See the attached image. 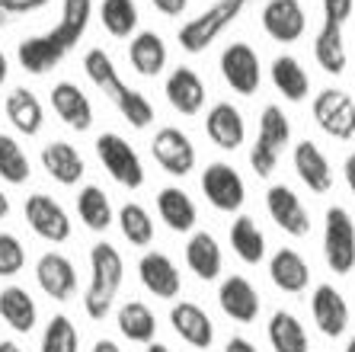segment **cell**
Instances as JSON below:
<instances>
[{
  "label": "cell",
  "mask_w": 355,
  "mask_h": 352,
  "mask_svg": "<svg viewBox=\"0 0 355 352\" xmlns=\"http://www.w3.org/2000/svg\"><path fill=\"white\" fill-rule=\"evenodd\" d=\"M116 221H119L122 237L132 246L144 250V246L154 244V234H157V228H154V215H150L141 202H125L116 212Z\"/></svg>",
  "instance_id": "cell-37"
},
{
  "label": "cell",
  "mask_w": 355,
  "mask_h": 352,
  "mask_svg": "<svg viewBox=\"0 0 355 352\" xmlns=\"http://www.w3.org/2000/svg\"><path fill=\"white\" fill-rule=\"evenodd\" d=\"M3 119L17 128V135L35 138L45 128V106L29 87H10L3 97Z\"/></svg>",
  "instance_id": "cell-24"
},
{
  "label": "cell",
  "mask_w": 355,
  "mask_h": 352,
  "mask_svg": "<svg viewBox=\"0 0 355 352\" xmlns=\"http://www.w3.org/2000/svg\"><path fill=\"white\" fill-rule=\"evenodd\" d=\"M224 83L231 87L237 97H257L259 83H263V67H259V55L250 42H231L218 58Z\"/></svg>",
  "instance_id": "cell-11"
},
{
  "label": "cell",
  "mask_w": 355,
  "mask_h": 352,
  "mask_svg": "<svg viewBox=\"0 0 355 352\" xmlns=\"http://www.w3.org/2000/svg\"><path fill=\"white\" fill-rule=\"evenodd\" d=\"M269 81L272 87L288 99V103H304L311 97V77H307L304 65L297 61L295 55H279L272 58V67H269Z\"/></svg>",
  "instance_id": "cell-33"
},
{
  "label": "cell",
  "mask_w": 355,
  "mask_h": 352,
  "mask_svg": "<svg viewBox=\"0 0 355 352\" xmlns=\"http://www.w3.org/2000/svg\"><path fill=\"white\" fill-rule=\"evenodd\" d=\"M93 19V0H61L58 23L17 45V65L26 74L45 77L64 65V58L80 45Z\"/></svg>",
  "instance_id": "cell-1"
},
{
  "label": "cell",
  "mask_w": 355,
  "mask_h": 352,
  "mask_svg": "<svg viewBox=\"0 0 355 352\" xmlns=\"http://www.w3.org/2000/svg\"><path fill=\"white\" fill-rule=\"evenodd\" d=\"M150 157L157 160V167L166 176L182 180V176H189V173L196 170L198 154H196L192 138L182 128H176V125H160V128L154 131V138H150Z\"/></svg>",
  "instance_id": "cell-10"
},
{
  "label": "cell",
  "mask_w": 355,
  "mask_h": 352,
  "mask_svg": "<svg viewBox=\"0 0 355 352\" xmlns=\"http://www.w3.org/2000/svg\"><path fill=\"white\" fill-rule=\"evenodd\" d=\"M96 17H99V26L112 39H132L141 23V13L135 0H99Z\"/></svg>",
  "instance_id": "cell-36"
},
{
  "label": "cell",
  "mask_w": 355,
  "mask_h": 352,
  "mask_svg": "<svg viewBox=\"0 0 355 352\" xmlns=\"http://www.w3.org/2000/svg\"><path fill=\"white\" fill-rule=\"evenodd\" d=\"M10 212H13V205H10V196L3 192V189H0V221H3V218H10Z\"/></svg>",
  "instance_id": "cell-49"
},
{
  "label": "cell",
  "mask_w": 355,
  "mask_h": 352,
  "mask_svg": "<svg viewBox=\"0 0 355 352\" xmlns=\"http://www.w3.org/2000/svg\"><path fill=\"white\" fill-rule=\"evenodd\" d=\"M0 320L17 336L33 333L39 327V304L23 285H3L0 288Z\"/></svg>",
  "instance_id": "cell-30"
},
{
  "label": "cell",
  "mask_w": 355,
  "mask_h": 352,
  "mask_svg": "<svg viewBox=\"0 0 355 352\" xmlns=\"http://www.w3.org/2000/svg\"><path fill=\"white\" fill-rule=\"evenodd\" d=\"M288 141H291V122H288V115H285V109L275 106V103L263 106L257 141L250 148V167H253V173H257L259 180H269L275 173L282 154L288 148Z\"/></svg>",
  "instance_id": "cell-5"
},
{
  "label": "cell",
  "mask_w": 355,
  "mask_h": 352,
  "mask_svg": "<svg viewBox=\"0 0 355 352\" xmlns=\"http://www.w3.org/2000/svg\"><path fill=\"white\" fill-rule=\"evenodd\" d=\"M218 308H221L234 324H253V320L259 317L263 301H259L257 285H253L247 276H237V272H234V276H227L221 285H218Z\"/></svg>",
  "instance_id": "cell-22"
},
{
  "label": "cell",
  "mask_w": 355,
  "mask_h": 352,
  "mask_svg": "<svg viewBox=\"0 0 355 352\" xmlns=\"http://www.w3.org/2000/svg\"><path fill=\"white\" fill-rule=\"evenodd\" d=\"M164 97L180 115H198L208 103V87H205V81H202V74H198L196 67L180 65L166 74Z\"/></svg>",
  "instance_id": "cell-16"
},
{
  "label": "cell",
  "mask_w": 355,
  "mask_h": 352,
  "mask_svg": "<svg viewBox=\"0 0 355 352\" xmlns=\"http://www.w3.org/2000/svg\"><path fill=\"white\" fill-rule=\"evenodd\" d=\"M198 189H202V196L205 202L215 208V212H224V215H237L247 202V183L234 170L231 164H224V160H211V164L202 170L198 176Z\"/></svg>",
  "instance_id": "cell-9"
},
{
  "label": "cell",
  "mask_w": 355,
  "mask_h": 352,
  "mask_svg": "<svg viewBox=\"0 0 355 352\" xmlns=\"http://www.w3.org/2000/svg\"><path fill=\"white\" fill-rule=\"evenodd\" d=\"M144 352H173V349H170L166 343H157V340H154V343H148V349Z\"/></svg>",
  "instance_id": "cell-51"
},
{
  "label": "cell",
  "mask_w": 355,
  "mask_h": 352,
  "mask_svg": "<svg viewBox=\"0 0 355 352\" xmlns=\"http://www.w3.org/2000/svg\"><path fill=\"white\" fill-rule=\"evenodd\" d=\"M3 10H7V17H29V13H39V10L51 7L55 0H0Z\"/></svg>",
  "instance_id": "cell-43"
},
{
  "label": "cell",
  "mask_w": 355,
  "mask_h": 352,
  "mask_svg": "<svg viewBox=\"0 0 355 352\" xmlns=\"http://www.w3.org/2000/svg\"><path fill=\"white\" fill-rule=\"evenodd\" d=\"M186 266L202 282H215L224 269V250L211 231H192L186 240Z\"/></svg>",
  "instance_id": "cell-29"
},
{
  "label": "cell",
  "mask_w": 355,
  "mask_h": 352,
  "mask_svg": "<svg viewBox=\"0 0 355 352\" xmlns=\"http://www.w3.org/2000/svg\"><path fill=\"white\" fill-rule=\"evenodd\" d=\"M35 282L51 301L67 304L80 295V276L71 256H64L61 250H45L35 260Z\"/></svg>",
  "instance_id": "cell-12"
},
{
  "label": "cell",
  "mask_w": 355,
  "mask_h": 352,
  "mask_svg": "<svg viewBox=\"0 0 355 352\" xmlns=\"http://www.w3.org/2000/svg\"><path fill=\"white\" fill-rule=\"evenodd\" d=\"M39 352H80V330L67 314H51L42 327Z\"/></svg>",
  "instance_id": "cell-40"
},
{
  "label": "cell",
  "mask_w": 355,
  "mask_h": 352,
  "mask_svg": "<svg viewBox=\"0 0 355 352\" xmlns=\"http://www.w3.org/2000/svg\"><path fill=\"white\" fill-rule=\"evenodd\" d=\"M96 160L103 164V170L109 173V180L119 183L122 189H141L144 186V164H141L138 151L132 148V141L116 135V131H103L93 141Z\"/></svg>",
  "instance_id": "cell-6"
},
{
  "label": "cell",
  "mask_w": 355,
  "mask_h": 352,
  "mask_svg": "<svg viewBox=\"0 0 355 352\" xmlns=\"http://www.w3.org/2000/svg\"><path fill=\"white\" fill-rule=\"evenodd\" d=\"M266 212L275 221V228H282L288 237H307L311 234V215H307L301 196L285 183H275V186L266 189Z\"/></svg>",
  "instance_id": "cell-14"
},
{
  "label": "cell",
  "mask_w": 355,
  "mask_h": 352,
  "mask_svg": "<svg viewBox=\"0 0 355 352\" xmlns=\"http://www.w3.org/2000/svg\"><path fill=\"white\" fill-rule=\"evenodd\" d=\"M116 324H119V333L128 343H154L157 340V314H154L150 304L138 301V298L119 304Z\"/></svg>",
  "instance_id": "cell-32"
},
{
  "label": "cell",
  "mask_w": 355,
  "mask_h": 352,
  "mask_svg": "<svg viewBox=\"0 0 355 352\" xmlns=\"http://www.w3.org/2000/svg\"><path fill=\"white\" fill-rule=\"evenodd\" d=\"M227 240H231V250L237 253V260L257 266L266 256V234L259 231V224L250 218V215H237L231 221V231H227Z\"/></svg>",
  "instance_id": "cell-35"
},
{
  "label": "cell",
  "mask_w": 355,
  "mask_h": 352,
  "mask_svg": "<svg viewBox=\"0 0 355 352\" xmlns=\"http://www.w3.org/2000/svg\"><path fill=\"white\" fill-rule=\"evenodd\" d=\"M23 218L29 224V231L39 240H45V244L61 246L74 234V224H71L67 208L55 196H49V192H29L23 202Z\"/></svg>",
  "instance_id": "cell-7"
},
{
  "label": "cell",
  "mask_w": 355,
  "mask_h": 352,
  "mask_svg": "<svg viewBox=\"0 0 355 352\" xmlns=\"http://www.w3.org/2000/svg\"><path fill=\"white\" fill-rule=\"evenodd\" d=\"M250 3H253V0H215L211 7H205L202 13H196L192 19H186V23L180 26V33H176L180 49L186 51V55H202V51H208L211 42H215L224 29H231Z\"/></svg>",
  "instance_id": "cell-4"
},
{
  "label": "cell",
  "mask_w": 355,
  "mask_h": 352,
  "mask_svg": "<svg viewBox=\"0 0 355 352\" xmlns=\"http://www.w3.org/2000/svg\"><path fill=\"white\" fill-rule=\"evenodd\" d=\"M10 17H7V10H3V3H0V26H7Z\"/></svg>",
  "instance_id": "cell-52"
},
{
  "label": "cell",
  "mask_w": 355,
  "mask_h": 352,
  "mask_svg": "<svg viewBox=\"0 0 355 352\" xmlns=\"http://www.w3.org/2000/svg\"><path fill=\"white\" fill-rule=\"evenodd\" d=\"M157 215L160 221L166 224V228L173 231V234H192L198 224V205L196 199L186 192V189L180 186H164L157 192Z\"/></svg>",
  "instance_id": "cell-28"
},
{
  "label": "cell",
  "mask_w": 355,
  "mask_h": 352,
  "mask_svg": "<svg viewBox=\"0 0 355 352\" xmlns=\"http://www.w3.org/2000/svg\"><path fill=\"white\" fill-rule=\"evenodd\" d=\"M87 260H90V282L83 288V311L90 320H106L116 311L119 288L125 282V260L119 246L109 240H96Z\"/></svg>",
  "instance_id": "cell-3"
},
{
  "label": "cell",
  "mask_w": 355,
  "mask_h": 352,
  "mask_svg": "<svg viewBox=\"0 0 355 352\" xmlns=\"http://www.w3.org/2000/svg\"><path fill=\"white\" fill-rule=\"evenodd\" d=\"M323 260L336 276L355 269V221L343 205H330L323 215Z\"/></svg>",
  "instance_id": "cell-8"
},
{
  "label": "cell",
  "mask_w": 355,
  "mask_h": 352,
  "mask_svg": "<svg viewBox=\"0 0 355 352\" xmlns=\"http://www.w3.org/2000/svg\"><path fill=\"white\" fill-rule=\"evenodd\" d=\"M7 77H10V58H7V51L0 49V90H3Z\"/></svg>",
  "instance_id": "cell-48"
},
{
  "label": "cell",
  "mask_w": 355,
  "mask_h": 352,
  "mask_svg": "<svg viewBox=\"0 0 355 352\" xmlns=\"http://www.w3.org/2000/svg\"><path fill=\"white\" fill-rule=\"evenodd\" d=\"M90 352H122V346H119L116 340H106V336H103V340H96V343H93Z\"/></svg>",
  "instance_id": "cell-47"
},
{
  "label": "cell",
  "mask_w": 355,
  "mask_h": 352,
  "mask_svg": "<svg viewBox=\"0 0 355 352\" xmlns=\"http://www.w3.org/2000/svg\"><path fill=\"white\" fill-rule=\"evenodd\" d=\"M29 253H26V244L10 234V231H0V278H17L26 269Z\"/></svg>",
  "instance_id": "cell-41"
},
{
  "label": "cell",
  "mask_w": 355,
  "mask_h": 352,
  "mask_svg": "<svg viewBox=\"0 0 355 352\" xmlns=\"http://www.w3.org/2000/svg\"><path fill=\"white\" fill-rule=\"evenodd\" d=\"M266 35L279 45H295L307 29V13L301 0H266L263 13H259Z\"/></svg>",
  "instance_id": "cell-17"
},
{
  "label": "cell",
  "mask_w": 355,
  "mask_h": 352,
  "mask_svg": "<svg viewBox=\"0 0 355 352\" xmlns=\"http://www.w3.org/2000/svg\"><path fill=\"white\" fill-rule=\"evenodd\" d=\"M166 61H170V51H166V42L160 33L154 29H138V33L128 39V65L138 77H160L166 71Z\"/></svg>",
  "instance_id": "cell-25"
},
{
  "label": "cell",
  "mask_w": 355,
  "mask_h": 352,
  "mask_svg": "<svg viewBox=\"0 0 355 352\" xmlns=\"http://www.w3.org/2000/svg\"><path fill=\"white\" fill-rule=\"evenodd\" d=\"M355 10V0H323V26L320 29H336L343 33Z\"/></svg>",
  "instance_id": "cell-42"
},
{
  "label": "cell",
  "mask_w": 355,
  "mask_h": 352,
  "mask_svg": "<svg viewBox=\"0 0 355 352\" xmlns=\"http://www.w3.org/2000/svg\"><path fill=\"white\" fill-rule=\"evenodd\" d=\"M314 122L336 141L355 138V99L339 87H323L314 97Z\"/></svg>",
  "instance_id": "cell-13"
},
{
  "label": "cell",
  "mask_w": 355,
  "mask_h": 352,
  "mask_svg": "<svg viewBox=\"0 0 355 352\" xmlns=\"http://www.w3.org/2000/svg\"><path fill=\"white\" fill-rule=\"evenodd\" d=\"M269 278L272 285L285 295H301L311 285V266L295 246H279L272 256H269Z\"/></svg>",
  "instance_id": "cell-27"
},
{
  "label": "cell",
  "mask_w": 355,
  "mask_h": 352,
  "mask_svg": "<svg viewBox=\"0 0 355 352\" xmlns=\"http://www.w3.org/2000/svg\"><path fill=\"white\" fill-rule=\"evenodd\" d=\"M311 317H314V327L327 340H339L349 330V301L343 298V292L336 285L320 282L314 288V295H311Z\"/></svg>",
  "instance_id": "cell-20"
},
{
  "label": "cell",
  "mask_w": 355,
  "mask_h": 352,
  "mask_svg": "<svg viewBox=\"0 0 355 352\" xmlns=\"http://www.w3.org/2000/svg\"><path fill=\"white\" fill-rule=\"evenodd\" d=\"M343 180H346L349 192H352V196H355V151L346 157V164H343Z\"/></svg>",
  "instance_id": "cell-46"
},
{
  "label": "cell",
  "mask_w": 355,
  "mask_h": 352,
  "mask_svg": "<svg viewBox=\"0 0 355 352\" xmlns=\"http://www.w3.org/2000/svg\"><path fill=\"white\" fill-rule=\"evenodd\" d=\"M150 7L157 10L160 17L176 19V17H182V13L189 10V0H150Z\"/></svg>",
  "instance_id": "cell-44"
},
{
  "label": "cell",
  "mask_w": 355,
  "mask_h": 352,
  "mask_svg": "<svg viewBox=\"0 0 355 352\" xmlns=\"http://www.w3.org/2000/svg\"><path fill=\"white\" fill-rule=\"evenodd\" d=\"M291 164H295L297 180L304 183L311 192L323 196V192H330L333 189V167H330V160H327V154H323L311 138H304V141H297L295 144V151H291Z\"/></svg>",
  "instance_id": "cell-26"
},
{
  "label": "cell",
  "mask_w": 355,
  "mask_h": 352,
  "mask_svg": "<svg viewBox=\"0 0 355 352\" xmlns=\"http://www.w3.org/2000/svg\"><path fill=\"white\" fill-rule=\"evenodd\" d=\"M266 336L272 352H311V340H307L304 324L291 311H275L266 324Z\"/></svg>",
  "instance_id": "cell-34"
},
{
  "label": "cell",
  "mask_w": 355,
  "mask_h": 352,
  "mask_svg": "<svg viewBox=\"0 0 355 352\" xmlns=\"http://www.w3.org/2000/svg\"><path fill=\"white\" fill-rule=\"evenodd\" d=\"M138 278L144 292H150L160 301H173L182 292V272L173 260L160 250H148V253L138 260Z\"/></svg>",
  "instance_id": "cell-19"
},
{
  "label": "cell",
  "mask_w": 355,
  "mask_h": 352,
  "mask_svg": "<svg viewBox=\"0 0 355 352\" xmlns=\"http://www.w3.org/2000/svg\"><path fill=\"white\" fill-rule=\"evenodd\" d=\"M0 180L7 186H26L33 180V160L13 135H0Z\"/></svg>",
  "instance_id": "cell-38"
},
{
  "label": "cell",
  "mask_w": 355,
  "mask_h": 352,
  "mask_svg": "<svg viewBox=\"0 0 355 352\" xmlns=\"http://www.w3.org/2000/svg\"><path fill=\"white\" fill-rule=\"evenodd\" d=\"M170 327L186 346L192 349H211L215 343V324L208 317V311L196 301H176L170 308Z\"/></svg>",
  "instance_id": "cell-21"
},
{
  "label": "cell",
  "mask_w": 355,
  "mask_h": 352,
  "mask_svg": "<svg viewBox=\"0 0 355 352\" xmlns=\"http://www.w3.org/2000/svg\"><path fill=\"white\" fill-rule=\"evenodd\" d=\"M0 352H26L19 343H13V340H0Z\"/></svg>",
  "instance_id": "cell-50"
},
{
  "label": "cell",
  "mask_w": 355,
  "mask_h": 352,
  "mask_svg": "<svg viewBox=\"0 0 355 352\" xmlns=\"http://www.w3.org/2000/svg\"><path fill=\"white\" fill-rule=\"evenodd\" d=\"M224 352H259V349L250 343L247 336H231V340L224 343Z\"/></svg>",
  "instance_id": "cell-45"
},
{
  "label": "cell",
  "mask_w": 355,
  "mask_h": 352,
  "mask_svg": "<svg viewBox=\"0 0 355 352\" xmlns=\"http://www.w3.org/2000/svg\"><path fill=\"white\" fill-rule=\"evenodd\" d=\"M205 135L218 151H240L247 144V119L234 103L218 99L205 112Z\"/></svg>",
  "instance_id": "cell-15"
},
{
  "label": "cell",
  "mask_w": 355,
  "mask_h": 352,
  "mask_svg": "<svg viewBox=\"0 0 355 352\" xmlns=\"http://www.w3.org/2000/svg\"><path fill=\"white\" fill-rule=\"evenodd\" d=\"M49 106L58 115V122L67 125L71 131H90L93 128V103L83 93V87H77L74 81H58L49 90Z\"/></svg>",
  "instance_id": "cell-18"
},
{
  "label": "cell",
  "mask_w": 355,
  "mask_h": 352,
  "mask_svg": "<svg viewBox=\"0 0 355 352\" xmlns=\"http://www.w3.org/2000/svg\"><path fill=\"white\" fill-rule=\"evenodd\" d=\"M80 65H83L87 81H90L93 87H96V90L119 109V115H122V119L132 125L135 131H144V128H150V125H154V119H157L154 103L148 99V93L135 90V87H128V83L122 81L116 61H112V55H109L106 49H99V45L87 49V51H83Z\"/></svg>",
  "instance_id": "cell-2"
},
{
  "label": "cell",
  "mask_w": 355,
  "mask_h": 352,
  "mask_svg": "<svg viewBox=\"0 0 355 352\" xmlns=\"http://www.w3.org/2000/svg\"><path fill=\"white\" fill-rule=\"evenodd\" d=\"M346 352H355V333H352V340L346 343Z\"/></svg>",
  "instance_id": "cell-53"
},
{
  "label": "cell",
  "mask_w": 355,
  "mask_h": 352,
  "mask_svg": "<svg viewBox=\"0 0 355 352\" xmlns=\"http://www.w3.org/2000/svg\"><path fill=\"white\" fill-rule=\"evenodd\" d=\"M42 170L49 173L58 186H80L87 176V160L74 141H49L42 148Z\"/></svg>",
  "instance_id": "cell-23"
},
{
  "label": "cell",
  "mask_w": 355,
  "mask_h": 352,
  "mask_svg": "<svg viewBox=\"0 0 355 352\" xmlns=\"http://www.w3.org/2000/svg\"><path fill=\"white\" fill-rule=\"evenodd\" d=\"M314 58H317V65H320L323 74H330V77L346 74V67H349L346 35L330 33V29H320L317 39H314Z\"/></svg>",
  "instance_id": "cell-39"
},
{
  "label": "cell",
  "mask_w": 355,
  "mask_h": 352,
  "mask_svg": "<svg viewBox=\"0 0 355 352\" xmlns=\"http://www.w3.org/2000/svg\"><path fill=\"white\" fill-rule=\"evenodd\" d=\"M74 212L90 234H106V231L116 224V208H112V202H109L106 189L96 186V183H87V186L77 189Z\"/></svg>",
  "instance_id": "cell-31"
}]
</instances>
